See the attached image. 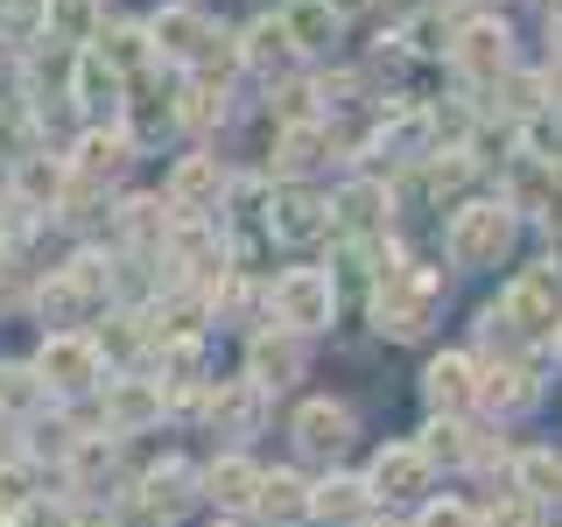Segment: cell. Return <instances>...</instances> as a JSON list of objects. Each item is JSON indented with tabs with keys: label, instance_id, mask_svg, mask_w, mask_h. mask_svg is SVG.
<instances>
[{
	"label": "cell",
	"instance_id": "obj_1",
	"mask_svg": "<svg viewBox=\"0 0 562 527\" xmlns=\"http://www.w3.org/2000/svg\"><path fill=\"white\" fill-rule=\"evenodd\" d=\"M436 303H443V268H401L373 281V324L386 338H422L436 324Z\"/></svg>",
	"mask_w": 562,
	"mask_h": 527
},
{
	"label": "cell",
	"instance_id": "obj_2",
	"mask_svg": "<svg viewBox=\"0 0 562 527\" xmlns=\"http://www.w3.org/2000/svg\"><path fill=\"white\" fill-rule=\"evenodd\" d=\"M555 303H562V274H555V260H549V268H527L514 289L499 295L492 324L520 330V338H549V330H555Z\"/></svg>",
	"mask_w": 562,
	"mask_h": 527
},
{
	"label": "cell",
	"instance_id": "obj_3",
	"mask_svg": "<svg viewBox=\"0 0 562 527\" xmlns=\"http://www.w3.org/2000/svg\"><path fill=\"white\" fill-rule=\"evenodd\" d=\"M514 246V204H464L450 218V260L457 268H492Z\"/></svg>",
	"mask_w": 562,
	"mask_h": 527
},
{
	"label": "cell",
	"instance_id": "obj_4",
	"mask_svg": "<svg viewBox=\"0 0 562 527\" xmlns=\"http://www.w3.org/2000/svg\"><path fill=\"white\" fill-rule=\"evenodd\" d=\"M330 310H338V289H330V274L289 268V274L274 281V316H281L289 330H324Z\"/></svg>",
	"mask_w": 562,
	"mask_h": 527
},
{
	"label": "cell",
	"instance_id": "obj_5",
	"mask_svg": "<svg viewBox=\"0 0 562 527\" xmlns=\"http://www.w3.org/2000/svg\"><path fill=\"white\" fill-rule=\"evenodd\" d=\"M35 380H43V394H85V386L99 380V351H92V338H78V330H57V338L35 351Z\"/></svg>",
	"mask_w": 562,
	"mask_h": 527
},
{
	"label": "cell",
	"instance_id": "obj_6",
	"mask_svg": "<svg viewBox=\"0 0 562 527\" xmlns=\"http://www.w3.org/2000/svg\"><path fill=\"white\" fill-rule=\"evenodd\" d=\"M450 57H457V70H464L471 85H499L506 57H514V35H506V22H492V14H479V22H464V29H457Z\"/></svg>",
	"mask_w": 562,
	"mask_h": 527
},
{
	"label": "cell",
	"instance_id": "obj_7",
	"mask_svg": "<svg viewBox=\"0 0 562 527\" xmlns=\"http://www.w3.org/2000/svg\"><path fill=\"white\" fill-rule=\"evenodd\" d=\"M148 43H155V57H176V64H204L211 49H218V35H211V22L198 8H162L148 22Z\"/></svg>",
	"mask_w": 562,
	"mask_h": 527
},
{
	"label": "cell",
	"instance_id": "obj_8",
	"mask_svg": "<svg viewBox=\"0 0 562 527\" xmlns=\"http://www.w3.org/2000/svg\"><path fill=\"white\" fill-rule=\"evenodd\" d=\"M218 198H225V162L218 155H183L169 176V211L204 218V211H218Z\"/></svg>",
	"mask_w": 562,
	"mask_h": 527
},
{
	"label": "cell",
	"instance_id": "obj_9",
	"mask_svg": "<svg viewBox=\"0 0 562 527\" xmlns=\"http://www.w3.org/2000/svg\"><path fill=\"white\" fill-rule=\"evenodd\" d=\"M134 162V134H113V127H85L78 134V155H70V176H78V183H105V176H120Z\"/></svg>",
	"mask_w": 562,
	"mask_h": 527
},
{
	"label": "cell",
	"instance_id": "obj_10",
	"mask_svg": "<svg viewBox=\"0 0 562 527\" xmlns=\"http://www.w3.org/2000/svg\"><path fill=\"white\" fill-rule=\"evenodd\" d=\"M429 485V457L415 444H394L373 457V471H366V492H380V500H408V492Z\"/></svg>",
	"mask_w": 562,
	"mask_h": 527
},
{
	"label": "cell",
	"instance_id": "obj_11",
	"mask_svg": "<svg viewBox=\"0 0 562 527\" xmlns=\"http://www.w3.org/2000/svg\"><path fill=\"white\" fill-rule=\"evenodd\" d=\"M268 225H274V239L310 246V239H324V233H330V204H316L310 190H281V204L268 211Z\"/></svg>",
	"mask_w": 562,
	"mask_h": 527
},
{
	"label": "cell",
	"instance_id": "obj_12",
	"mask_svg": "<svg viewBox=\"0 0 562 527\" xmlns=\"http://www.w3.org/2000/svg\"><path fill=\"white\" fill-rule=\"evenodd\" d=\"M316 162H330V134H324V127H281V134H274V155H268L274 176L303 183Z\"/></svg>",
	"mask_w": 562,
	"mask_h": 527
},
{
	"label": "cell",
	"instance_id": "obj_13",
	"mask_svg": "<svg viewBox=\"0 0 562 527\" xmlns=\"http://www.w3.org/2000/svg\"><path fill=\"white\" fill-rule=\"evenodd\" d=\"M64 183H70L64 162H49V155H14V204L22 211H49L64 198Z\"/></svg>",
	"mask_w": 562,
	"mask_h": 527
},
{
	"label": "cell",
	"instance_id": "obj_14",
	"mask_svg": "<svg viewBox=\"0 0 562 527\" xmlns=\"http://www.w3.org/2000/svg\"><path fill=\"white\" fill-rule=\"evenodd\" d=\"M295 444H303L310 457H338L351 444V415L338 408V401H310V408L295 415Z\"/></svg>",
	"mask_w": 562,
	"mask_h": 527
},
{
	"label": "cell",
	"instance_id": "obj_15",
	"mask_svg": "<svg viewBox=\"0 0 562 527\" xmlns=\"http://www.w3.org/2000/svg\"><path fill=\"white\" fill-rule=\"evenodd\" d=\"M105 415H113V429H148L162 415V380H113L105 386Z\"/></svg>",
	"mask_w": 562,
	"mask_h": 527
},
{
	"label": "cell",
	"instance_id": "obj_16",
	"mask_svg": "<svg viewBox=\"0 0 562 527\" xmlns=\"http://www.w3.org/2000/svg\"><path fill=\"white\" fill-rule=\"evenodd\" d=\"M295 373H303V351H295V338H254V351H246V380H254L260 394L289 386Z\"/></svg>",
	"mask_w": 562,
	"mask_h": 527
},
{
	"label": "cell",
	"instance_id": "obj_17",
	"mask_svg": "<svg viewBox=\"0 0 562 527\" xmlns=\"http://www.w3.org/2000/svg\"><path fill=\"white\" fill-rule=\"evenodd\" d=\"M422 394H429L436 415H457L471 401V359L464 351H443V359H429V373H422Z\"/></svg>",
	"mask_w": 562,
	"mask_h": 527
},
{
	"label": "cell",
	"instance_id": "obj_18",
	"mask_svg": "<svg viewBox=\"0 0 562 527\" xmlns=\"http://www.w3.org/2000/svg\"><path fill=\"white\" fill-rule=\"evenodd\" d=\"M260 408H268V394H260L254 380H225L218 394H211V422H218V429H233V436L260 429Z\"/></svg>",
	"mask_w": 562,
	"mask_h": 527
},
{
	"label": "cell",
	"instance_id": "obj_19",
	"mask_svg": "<svg viewBox=\"0 0 562 527\" xmlns=\"http://www.w3.org/2000/svg\"><path fill=\"white\" fill-rule=\"evenodd\" d=\"M239 57L254 64V70H268V78H281V70H295V57H303V49H295V43H289V29H281L274 14H268V22L246 29V49H239Z\"/></svg>",
	"mask_w": 562,
	"mask_h": 527
},
{
	"label": "cell",
	"instance_id": "obj_20",
	"mask_svg": "<svg viewBox=\"0 0 562 527\" xmlns=\"http://www.w3.org/2000/svg\"><path fill=\"white\" fill-rule=\"evenodd\" d=\"M471 401H485L492 415H514L535 401V380H527V366H492L485 380H471Z\"/></svg>",
	"mask_w": 562,
	"mask_h": 527
},
{
	"label": "cell",
	"instance_id": "obj_21",
	"mask_svg": "<svg viewBox=\"0 0 562 527\" xmlns=\"http://www.w3.org/2000/svg\"><path fill=\"white\" fill-rule=\"evenodd\" d=\"M274 22L289 29V43H295V49H330V35H338V14H330L324 0H289Z\"/></svg>",
	"mask_w": 562,
	"mask_h": 527
},
{
	"label": "cell",
	"instance_id": "obj_22",
	"mask_svg": "<svg viewBox=\"0 0 562 527\" xmlns=\"http://www.w3.org/2000/svg\"><path fill=\"white\" fill-rule=\"evenodd\" d=\"M330 218H338L345 233H380V218H386V183H345L338 204H330Z\"/></svg>",
	"mask_w": 562,
	"mask_h": 527
},
{
	"label": "cell",
	"instance_id": "obj_23",
	"mask_svg": "<svg viewBox=\"0 0 562 527\" xmlns=\"http://www.w3.org/2000/svg\"><path fill=\"white\" fill-rule=\"evenodd\" d=\"M92 43H99L92 57H99L105 70H120V78H127V70H134V64H140V57H148V49H155V43H148V29H134V22L92 29Z\"/></svg>",
	"mask_w": 562,
	"mask_h": 527
},
{
	"label": "cell",
	"instance_id": "obj_24",
	"mask_svg": "<svg viewBox=\"0 0 562 527\" xmlns=\"http://www.w3.org/2000/svg\"><path fill=\"white\" fill-rule=\"evenodd\" d=\"M70 99L85 105V113H113L120 105V70H105L92 49L78 57V78H70Z\"/></svg>",
	"mask_w": 562,
	"mask_h": 527
},
{
	"label": "cell",
	"instance_id": "obj_25",
	"mask_svg": "<svg viewBox=\"0 0 562 527\" xmlns=\"http://www.w3.org/2000/svg\"><path fill=\"white\" fill-rule=\"evenodd\" d=\"M204 492L218 506H254V492H260V471L246 464V457H218V464L204 471Z\"/></svg>",
	"mask_w": 562,
	"mask_h": 527
},
{
	"label": "cell",
	"instance_id": "obj_26",
	"mask_svg": "<svg viewBox=\"0 0 562 527\" xmlns=\"http://www.w3.org/2000/svg\"><path fill=\"white\" fill-rule=\"evenodd\" d=\"M254 506H260L268 520H303V514H310V485L295 479V471H274V479H260Z\"/></svg>",
	"mask_w": 562,
	"mask_h": 527
},
{
	"label": "cell",
	"instance_id": "obj_27",
	"mask_svg": "<svg viewBox=\"0 0 562 527\" xmlns=\"http://www.w3.org/2000/svg\"><path fill=\"white\" fill-rule=\"evenodd\" d=\"M514 479H520V500H549V492H562V457L555 450H520L514 457Z\"/></svg>",
	"mask_w": 562,
	"mask_h": 527
},
{
	"label": "cell",
	"instance_id": "obj_28",
	"mask_svg": "<svg viewBox=\"0 0 562 527\" xmlns=\"http://www.w3.org/2000/svg\"><path fill=\"white\" fill-rule=\"evenodd\" d=\"M366 506V479H324L310 492V514H324V520H351Z\"/></svg>",
	"mask_w": 562,
	"mask_h": 527
},
{
	"label": "cell",
	"instance_id": "obj_29",
	"mask_svg": "<svg viewBox=\"0 0 562 527\" xmlns=\"http://www.w3.org/2000/svg\"><path fill=\"white\" fill-rule=\"evenodd\" d=\"M422 436H429V444H415V450L429 457V464H464V457H471V436L457 429L450 415H436V422H429V429H422Z\"/></svg>",
	"mask_w": 562,
	"mask_h": 527
},
{
	"label": "cell",
	"instance_id": "obj_30",
	"mask_svg": "<svg viewBox=\"0 0 562 527\" xmlns=\"http://www.w3.org/2000/svg\"><path fill=\"white\" fill-rule=\"evenodd\" d=\"M120 225H127L140 246H162V239H169V211H162V198H134L127 211H120Z\"/></svg>",
	"mask_w": 562,
	"mask_h": 527
},
{
	"label": "cell",
	"instance_id": "obj_31",
	"mask_svg": "<svg viewBox=\"0 0 562 527\" xmlns=\"http://www.w3.org/2000/svg\"><path fill=\"white\" fill-rule=\"evenodd\" d=\"M43 22L78 43V35H92V0H43Z\"/></svg>",
	"mask_w": 562,
	"mask_h": 527
},
{
	"label": "cell",
	"instance_id": "obj_32",
	"mask_svg": "<svg viewBox=\"0 0 562 527\" xmlns=\"http://www.w3.org/2000/svg\"><path fill=\"white\" fill-rule=\"evenodd\" d=\"M218 105H225V92H211V78H198L183 92V105H176V120H183V127H211V120H218Z\"/></svg>",
	"mask_w": 562,
	"mask_h": 527
},
{
	"label": "cell",
	"instance_id": "obj_33",
	"mask_svg": "<svg viewBox=\"0 0 562 527\" xmlns=\"http://www.w3.org/2000/svg\"><path fill=\"white\" fill-rule=\"evenodd\" d=\"M43 401V380L29 366H0V408H35Z\"/></svg>",
	"mask_w": 562,
	"mask_h": 527
},
{
	"label": "cell",
	"instance_id": "obj_34",
	"mask_svg": "<svg viewBox=\"0 0 562 527\" xmlns=\"http://www.w3.org/2000/svg\"><path fill=\"white\" fill-rule=\"evenodd\" d=\"M35 303H43V316H78V310H85V295H78V281H70V274H49Z\"/></svg>",
	"mask_w": 562,
	"mask_h": 527
},
{
	"label": "cell",
	"instance_id": "obj_35",
	"mask_svg": "<svg viewBox=\"0 0 562 527\" xmlns=\"http://www.w3.org/2000/svg\"><path fill=\"white\" fill-rule=\"evenodd\" d=\"M401 43L415 49V57H436V49L450 43V29H443V14H415L408 22V35H401Z\"/></svg>",
	"mask_w": 562,
	"mask_h": 527
},
{
	"label": "cell",
	"instance_id": "obj_36",
	"mask_svg": "<svg viewBox=\"0 0 562 527\" xmlns=\"http://www.w3.org/2000/svg\"><path fill=\"white\" fill-rule=\"evenodd\" d=\"M485 527H541V506L535 500H499L485 514Z\"/></svg>",
	"mask_w": 562,
	"mask_h": 527
},
{
	"label": "cell",
	"instance_id": "obj_37",
	"mask_svg": "<svg viewBox=\"0 0 562 527\" xmlns=\"http://www.w3.org/2000/svg\"><path fill=\"white\" fill-rule=\"evenodd\" d=\"M415 527H479V514H471V506H457V500H436V506H422Z\"/></svg>",
	"mask_w": 562,
	"mask_h": 527
},
{
	"label": "cell",
	"instance_id": "obj_38",
	"mask_svg": "<svg viewBox=\"0 0 562 527\" xmlns=\"http://www.w3.org/2000/svg\"><path fill=\"white\" fill-rule=\"evenodd\" d=\"M324 8H330V14H338V22H345V14H359L366 0H324Z\"/></svg>",
	"mask_w": 562,
	"mask_h": 527
},
{
	"label": "cell",
	"instance_id": "obj_39",
	"mask_svg": "<svg viewBox=\"0 0 562 527\" xmlns=\"http://www.w3.org/2000/svg\"><path fill=\"white\" fill-rule=\"evenodd\" d=\"M549 35H555V49H562V14H555V22H549Z\"/></svg>",
	"mask_w": 562,
	"mask_h": 527
},
{
	"label": "cell",
	"instance_id": "obj_40",
	"mask_svg": "<svg viewBox=\"0 0 562 527\" xmlns=\"http://www.w3.org/2000/svg\"><path fill=\"white\" fill-rule=\"evenodd\" d=\"M8 8H43V0H8Z\"/></svg>",
	"mask_w": 562,
	"mask_h": 527
},
{
	"label": "cell",
	"instance_id": "obj_41",
	"mask_svg": "<svg viewBox=\"0 0 562 527\" xmlns=\"http://www.w3.org/2000/svg\"><path fill=\"white\" fill-rule=\"evenodd\" d=\"M386 527H394V520H386Z\"/></svg>",
	"mask_w": 562,
	"mask_h": 527
},
{
	"label": "cell",
	"instance_id": "obj_42",
	"mask_svg": "<svg viewBox=\"0 0 562 527\" xmlns=\"http://www.w3.org/2000/svg\"><path fill=\"white\" fill-rule=\"evenodd\" d=\"M555 345H562V338H555Z\"/></svg>",
	"mask_w": 562,
	"mask_h": 527
}]
</instances>
